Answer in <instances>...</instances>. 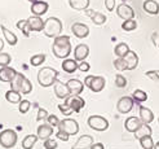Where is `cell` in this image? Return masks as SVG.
I'll return each mask as SVG.
<instances>
[{"label":"cell","mask_w":159,"mask_h":149,"mask_svg":"<svg viewBox=\"0 0 159 149\" xmlns=\"http://www.w3.org/2000/svg\"><path fill=\"white\" fill-rule=\"evenodd\" d=\"M93 137L91 135H82L76 140V143L73 145L71 149H89L93 145Z\"/></svg>","instance_id":"cell-16"},{"label":"cell","mask_w":159,"mask_h":149,"mask_svg":"<svg viewBox=\"0 0 159 149\" xmlns=\"http://www.w3.org/2000/svg\"><path fill=\"white\" fill-rule=\"evenodd\" d=\"M78 69H79V65H78V62L75 60L66 58V60L62 61V70H63V72H66L69 74H73V73L76 72Z\"/></svg>","instance_id":"cell-23"},{"label":"cell","mask_w":159,"mask_h":149,"mask_svg":"<svg viewBox=\"0 0 159 149\" xmlns=\"http://www.w3.org/2000/svg\"><path fill=\"white\" fill-rule=\"evenodd\" d=\"M44 35L48 38H57L62 33V22L57 17H49L44 21Z\"/></svg>","instance_id":"cell-3"},{"label":"cell","mask_w":159,"mask_h":149,"mask_svg":"<svg viewBox=\"0 0 159 149\" xmlns=\"http://www.w3.org/2000/svg\"><path fill=\"white\" fill-rule=\"evenodd\" d=\"M114 68L119 72H123V70H128V66H127V62L124 60V57H118L116 60H114Z\"/></svg>","instance_id":"cell-35"},{"label":"cell","mask_w":159,"mask_h":149,"mask_svg":"<svg viewBox=\"0 0 159 149\" xmlns=\"http://www.w3.org/2000/svg\"><path fill=\"white\" fill-rule=\"evenodd\" d=\"M30 108H31V103L29 100H22L21 103H20V106H18V110L21 114H26L29 110H30Z\"/></svg>","instance_id":"cell-40"},{"label":"cell","mask_w":159,"mask_h":149,"mask_svg":"<svg viewBox=\"0 0 159 149\" xmlns=\"http://www.w3.org/2000/svg\"><path fill=\"white\" fill-rule=\"evenodd\" d=\"M131 49H129V45L127 44V43H118L115 45V48H114V53H115V56L118 57H125L127 56V53H128Z\"/></svg>","instance_id":"cell-29"},{"label":"cell","mask_w":159,"mask_h":149,"mask_svg":"<svg viewBox=\"0 0 159 149\" xmlns=\"http://www.w3.org/2000/svg\"><path fill=\"white\" fill-rule=\"evenodd\" d=\"M29 2H30L31 4H33V3H36V2H39V0H29Z\"/></svg>","instance_id":"cell-55"},{"label":"cell","mask_w":159,"mask_h":149,"mask_svg":"<svg viewBox=\"0 0 159 149\" xmlns=\"http://www.w3.org/2000/svg\"><path fill=\"white\" fill-rule=\"evenodd\" d=\"M48 112L45 110V109H43V108H39L38 109V114H36V121H44V119H47L48 118Z\"/></svg>","instance_id":"cell-45"},{"label":"cell","mask_w":159,"mask_h":149,"mask_svg":"<svg viewBox=\"0 0 159 149\" xmlns=\"http://www.w3.org/2000/svg\"><path fill=\"white\" fill-rule=\"evenodd\" d=\"M105 78L104 77H94V75H88L84 79V86L88 87L92 92H101L105 87Z\"/></svg>","instance_id":"cell-5"},{"label":"cell","mask_w":159,"mask_h":149,"mask_svg":"<svg viewBox=\"0 0 159 149\" xmlns=\"http://www.w3.org/2000/svg\"><path fill=\"white\" fill-rule=\"evenodd\" d=\"M88 126L94 131H106L109 128V122L102 115H91L88 118Z\"/></svg>","instance_id":"cell-6"},{"label":"cell","mask_w":159,"mask_h":149,"mask_svg":"<svg viewBox=\"0 0 159 149\" xmlns=\"http://www.w3.org/2000/svg\"><path fill=\"white\" fill-rule=\"evenodd\" d=\"M89 149H105V147H104L102 143H94Z\"/></svg>","instance_id":"cell-51"},{"label":"cell","mask_w":159,"mask_h":149,"mask_svg":"<svg viewBox=\"0 0 159 149\" xmlns=\"http://www.w3.org/2000/svg\"><path fill=\"white\" fill-rule=\"evenodd\" d=\"M132 99L134 103H144L148 100V93L142 90H134L132 93Z\"/></svg>","instance_id":"cell-31"},{"label":"cell","mask_w":159,"mask_h":149,"mask_svg":"<svg viewBox=\"0 0 159 149\" xmlns=\"http://www.w3.org/2000/svg\"><path fill=\"white\" fill-rule=\"evenodd\" d=\"M122 29L124 31H133L137 29V22L134 20H128V21H124L123 25H122Z\"/></svg>","instance_id":"cell-39"},{"label":"cell","mask_w":159,"mask_h":149,"mask_svg":"<svg viewBox=\"0 0 159 149\" xmlns=\"http://www.w3.org/2000/svg\"><path fill=\"white\" fill-rule=\"evenodd\" d=\"M3 48H4V42H3V39H0V53H2Z\"/></svg>","instance_id":"cell-53"},{"label":"cell","mask_w":159,"mask_h":149,"mask_svg":"<svg viewBox=\"0 0 159 149\" xmlns=\"http://www.w3.org/2000/svg\"><path fill=\"white\" fill-rule=\"evenodd\" d=\"M69 4L75 11H85L88 9L89 0H70Z\"/></svg>","instance_id":"cell-27"},{"label":"cell","mask_w":159,"mask_h":149,"mask_svg":"<svg viewBox=\"0 0 159 149\" xmlns=\"http://www.w3.org/2000/svg\"><path fill=\"white\" fill-rule=\"evenodd\" d=\"M71 31H73V34L79 38V39H83V38H87L89 35V29L87 25L82 22H75L73 23V26H71Z\"/></svg>","instance_id":"cell-13"},{"label":"cell","mask_w":159,"mask_h":149,"mask_svg":"<svg viewBox=\"0 0 159 149\" xmlns=\"http://www.w3.org/2000/svg\"><path fill=\"white\" fill-rule=\"evenodd\" d=\"M91 20L93 21L94 25L100 26V25H104V23L106 22V16H105V14H102V13H100V12H96Z\"/></svg>","instance_id":"cell-36"},{"label":"cell","mask_w":159,"mask_h":149,"mask_svg":"<svg viewBox=\"0 0 159 149\" xmlns=\"http://www.w3.org/2000/svg\"><path fill=\"white\" fill-rule=\"evenodd\" d=\"M57 77H58V72L56 69L49 66L42 68L38 73V83L42 87H51L57 81Z\"/></svg>","instance_id":"cell-2"},{"label":"cell","mask_w":159,"mask_h":149,"mask_svg":"<svg viewBox=\"0 0 159 149\" xmlns=\"http://www.w3.org/2000/svg\"><path fill=\"white\" fill-rule=\"evenodd\" d=\"M140 119L142 121V123L149 124V123H152L154 121V114L149 108L140 105Z\"/></svg>","instance_id":"cell-22"},{"label":"cell","mask_w":159,"mask_h":149,"mask_svg":"<svg viewBox=\"0 0 159 149\" xmlns=\"http://www.w3.org/2000/svg\"><path fill=\"white\" fill-rule=\"evenodd\" d=\"M17 29L22 31V34L25 35V36H30V33H31V27L29 25V21L27 20H21L17 22Z\"/></svg>","instance_id":"cell-32"},{"label":"cell","mask_w":159,"mask_h":149,"mask_svg":"<svg viewBox=\"0 0 159 149\" xmlns=\"http://www.w3.org/2000/svg\"><path fill=\"white\" fill-rule=\"evenodd\" d=\"M0 29H2V31H3V35H4V38H5V40L9 43L11 45H16L17 44V42H18V39H17V36L14 35V33H12L11 30H8L4 25H2L0 26Z\"/></svg>","instance_id":"cell-28"},{"label":"cell","mask_w":159,"mask_h":149,"mask_svg":"<svg viewBox=\"0 0 159 149\" xmlns=\"http://www.w3.org/2000/svg\"><path fill=\"white\" fill-rule=\"evenodd\" d=\"M23 79H25V75L21 74V73H18V74H17V77L14 78V81L11 83V87H12L11 90H14V91L21 92V87H22Z\"/></svg>","instance_id":"cell-33"},{"label":"cell","mask_w":159,"mask_h":149,"mask_svg":"<svg viewBox=\"0 0 159 149\" xmlns=\"http://www.w3.org/2000/svg\"><path fill=\"white\" fill-rule=\"evenodd\" d=\"M45 61V54H35V56H33L30 58V62L33 66H40L43 62Z\"/></svg>","instance_id":"cell-37"},{"label":"cell","mask_w":159,"mask_h":149,"mask_svg":"<svg viewBox=\"0 0 159 149\" xmlns=\"http://www.w3.org/2000/svg\"><path fill=\"white\" fill-rule=\"evenodd\" d=\"M47 122H48V124L49 126H52V127H58L60 126V118L57 115H54V114H51V115H48V118L45 119Z\"/></svg>","instance_id":"cell-43"},{"label":"cell","mask_w":159,"mask_h":149,"mask_svg":"<svg viewBox=\"0 0 159 149\" xmlns=\"http://www.w3.org/2000/svg\"><path fill=\"white\" fill-rule=\"evenodd\" d=\"M31 91H33V83L25 77L23 83H22V87H21V93H23V95H29Z\"/></svg>","instance_id":"cell-38"},{"label":"cell","mask_w":159,"mask_h":149,"mask_svg":"<svg viewBox=\"0 0 159 149\" xmlns=\"http://www.w3.org/2000/svg\"><path fill=\"white\" fill-rule=\"evenodd\" d=\"M17 72L9 66H4L0 69V81L4 83H12L14 81V78L17 77Z\"/></svg>","instance_id":"cell-12"},{"label":"cell","mask_w":159,"mask_h":149,"mask_svg":"<svg viewBox=\"0 0 159 149\" xmlns=\"http://www.w3.org/2000/svg\"><path fill=\"white\" fill-rule=\"evenodd\" d=\"M116 14L123 21H128V20H133L134 11L132 9V7L128 5V4H120V5H118V8H116Z\"/></svg>","instance_id":"cell-10"},{"label":"cell","mask_w":159,"mask_h":149,"mask_svg":"<svg viewBox=\"0 0 159 149\" xmlns=\"http://www.w3.org/2000/svg\"><path fill=\"white\" fill-rule=\"evenodd\" d=\"M140 144L142 149H154V140L152 139V136H145L140 139Z\"/></svg>","instance_id":"cell-34"},{"label":"cell","mask_w":159,"mask_h":149,"mask_svg":"<svg viewBox=\"0 0 159 149\" xmlns=\"http://www.w3.org/2000/svg\"><path fill=\"white\" fill-rule=\"evenodd\" d=\"M115 86L118 88H124L127 86V79L122 74H116L115 75Z\"/></svg>","instance_id":"cell-41"},{"label":"cell","mask_w":159,"mask_h":149,"mask_svg":"<svg viewBox=\"0 0 159 149\" xmlns=\"http://www.w3.org/2000/svg\"><path fill=\"white\" fill-rule=\"evenodd\" d=\"M17 134L12 128H7L0 132V145L5 149H11L17 144Z\"/></svg>","instance_id":"cell-4"},{"label":"cell","mask_w":159,"mask_h":149,"mask_svg":"<svg viewBox=\"0 0 159 149\" xmlns=\"http://www.w3.org/2000/svg\"><path fill=\"white\" fill-rule=\"evenodd\" d=\"M152 134H153V130L150 128L149 124L142 123V124H141V127H140L136 132H134V137L140 140V139L145 137V136H152Z\"/></svg>","instance_id":"cell-25"},{"label":"cell","mask_w":159,"mask_h":149,"mask_svg":"<svg viewBox=\"0 0 159 149\" xmlns=\"http://www.w3.org/2000/svg\"><path fill=\"white\" fill-rule=\"evenodd\" d=\"M5 100L11 104H20L21 103V92L14 91V90H9L5 93Z\"/></svg>","instance_id":"cell-26"},{"label":"cell","mask_w":159,"mask_h":149,"mask_svg":"<svg viewBox=\"0 0 159 149\" xmlns=\"http://www.w3.org/2000/svg\"><path fill=\"white\" fill-rule=\"evenodd\" d=\"M145 75L148 78H150L152 81H155L159 83V70H150V72H146Z\"/></svg>","instance_id":"cell-47"},{"label":"cell","mask_w":159,"mask_h":149,"mask_svg":"<svg viewBox=\"0 0 159 149\" xmlns=\"http://www.w3.org/2000/svg\"><path fill=\"white\" fill-rule=\"evenodd\" d=\"M65 104H67L71 109H73V112L79 113V112H80L82 109L84 108L85 101H84L83 97H80V96H73V95H70V96L65 100Z\"/></svg>","instance_id":"cell-9"},{"label":"cell","mask_w":159,"mask_h":149,"mask_svg":"<svg viewBox=\"0 0 159 149\" xmlns=\"http://www.w3.org/2000/svg\"><path fill=\"white\" fill-rule=\"evenodd\" d=\"M11 61H12V57L9 56L8 53H0V66L4 68V66H8L11 64Z\"/></svg>","instance_id":"cell-42"},{"label":"cell","mask_w":159,"mask_h":149,"mask_svg":"<svg viewBox=\"0 0 159 149\" xmlns=\"http://www.w3.org/2000/svg\"><path fill=\"white\" fill-rule=\"evenodd\" d=\"M66 86L70 90V95H73V96H79L84 90V83L80 82L79 79H69Z\"/></svg>","instance_id":"cell-15"},{"label":"cell","mask_w":159,"mask_h":149,"mask_svg":"<svg viewBox=\"0 0 159 149\" xmlns=\"http://www.w3.org/2000/svg\"><path fill=\"white\" fill-rule=\"evenodd\" d=\"M84 12H85V14H87V16H88V17H91V18H92V17H93V16H94V13H96V12H93L92 9H85Z\"/></svg>","instance_id":"cell-52"},{"label":"cell","mask_w":159,"mask_h":149,"mask_svg":"<svg viewBox=\"0 0 159 149\" xmlns=\"http://www.w3.org/2000/svg\"><path fill=\"white\" fill-rule=\"evenodd\" d=\"M158 121H159V118H158Z\"/></svg>","instance_id":"cell-56"},{"label":"cell","mask_w":159,"mask_h":149,"mask_svg":"<svg viewBox=\"0 0 159 149\" xmlns=\"http://www.w3.org/2000/svg\"><path fill=\"white\" fill-rule=\"evenodd\" d=\"M133 104H134V101H133L132 96H123L119 99L118 104H116V109L119 113L127 114L133 109Z\"/></svg>","instance_id":"cell-8"},{"label":"cell","mask_w":159,"mask_h":149,"mask_svg":"<svg viewBox=\"0 0 159 149\" xmlns=\"http://www.w3.org/2000/svg\"><path fill=\"white\" fill-rule=\"evenodd\" d=\"M154 149H159V142L154 144Z\"/></svg>","instance_id":"cell-54"},{"label":"cell","mask_w":159,"mask_h":149,"mask_svg":"<svg viewBox=\"0 0 159 149\" xmlns=\"http://www.w3.org/2000/svg\"><path fill=\"white\" fill-rule=\"evenodd\" d=\"M29 25L31 27V31H42L44 30V21L38 17V16H31L30 18H27Z\"/></svg>","instance_id":"cell-21"},{"label":"cell","mask_w":159,"mask_h":149,"mask_svg":"<svg viewBox=\"0 0 159 149\" xmlns=\"http://www.w3.org/2000/svg\"><path fill=\"white\" fill-rule=\"evenodd\" d=\"M48 8H49V5H48V3H45V2H36V3H33L31 4V13H33L34 16H38V17H42L43 14H45L47 13V11H48Z\"/></svg>","instance_id":"cell-17"},{"label":"cell","mask_w":159,"mask_h":149,"mask_svg":"<svg viewBox=\"0 0 159 149\" xmlns=\"http://www.w3.org/2000/svg\"><path fill=\"white\" fill-rule=\"evenodd\" d=\"M53 135V127L49 124H40L36 128V136L40 140H47Z\"/></svg>","instance_id":"cell-19"},{"label":"cell","mask_w":159,"mask_h":149,"mask_svg":"<svg viewBox=\"0 0 159 149\" xmlns=\"http://www.w3.org/2000/svg\"><path fill=\"white\" fill-rule=\"evenodd\" d=\"M89 69H91V66L87 61H83V62L79 64V70H80V72H88Z\"/></svg>","instance_id":"cell-50"},{"label":"cell","mask_w":159,"mask_h":149,"mask_svg":"<svg viewBox=\"0 0 159 149\" xmlns=\"http://www.w3.org/2000/svg\"><path fill=\"white\" fill-rule=\"evenodd\" d=\"M144 11L149 14H158L159 13V4L155 0H145L144 4H142Z\"/></svg>","instance_id":"cell-24"},{"label":"cell","mask_w":159,"mask_h":149,"mask_svg":"<svg viewBox=\"0 0 159 149\" xmlns=\"http://www.w3.org/2000/svg\"><path fill=\"white\" fill-rule=\"evenodd\" d=\"M105 7L109 12H113L115 8V0H105Z\"/></svg>","instance_id":"cell-48"},{"label":"cell","mask_w":159,"mask_h":149,"mask_svg":"<svg viewBox=\"0 0 159 149\" xmlns=\"http://www.w3.org/2000/svg\"><path fill=\"white\" fill-rule=\"evenodd\" d=\"M89 54V47L87 44H78L74 49V60L78 62H83Z\"/></svg>","instance_id":"cell-11"},{"label":"cell","mask_w":159,"mask_h":149,"mask_svg":"<svg viewBox=\"0 0 159 149\" xmlns=\"http://www.w3.org/2000/svg\"><path fill=\"white\" fill-rule=\"evenodd\" d=\"M44 149H57V142L54 139L44 140Z\"/></svg>","instance_id":"cell-46"},{"label":"cell","mask_w":159,"mask_h":149,"mask_svg":"<svg viewBox=\"0 0 159 149\" xmlns=\"http://www.w3.org/2000/svg\"><path fill=\"white\" fill-rule=\"evenodd\" d=\"M38 139L39 137L36 135H27V136H25V139L22 140V148L23 149H33V147L38 142Z\"/></svg>","instance_id":"cell-30"},{"label":"cell","mask_w":159,"mask_h":149,"mask_svg":"<svg viewBox=\"0 0 159 149\" xmlns=\"http://www.w3.org/2000/svg\"><path fill=\"white\" fill-rule=\"evenodd\" d=\"M141 124H142V121L137 118V117H128L124 122V127L128 132H133L134 134L141 127Z\"/></svg>","instance_id":"cell-18"},{"label":"cell","mask_w":159,"mask_h":149,"mask_svg":"<svg viewBox=\"0 0 159 149\" xmlns=\"http://www.w3.org/2000/svg\"><path fill=\"white\" fill-rule=\"evenodd\" d=\"M60 131L66 132L67 135H76L79 132V124L75 119H71V118H65L60 122V126H58Z\"/></svg>","instance_id":"cell-7"},{"label":"cell","mask_w":159,"mask_h":149,"mask_svg":"<svg viewBox=\"0 0 159 149\" xmlns=\"http://www.w3.org/2000/svg\"><path fill=\"white\" fill-rule=\"evenodd\" d=\"M58 109H60V112L63 114V115H66V117H69V115H71L74 112H73V109H71L67 104H60L58 105Z\"/></svg>","instance_id":"cell-44"},{"label":"cell","mask_w":159,"mask_h":149,"mask_svg":"<svg viewBox=\"0 0 159 149\" xmlns=\"http://www.w3.org/2000/svg\"><path fill=\"white\" fill-rule=\"evenodd\" d=\"M69 137H70V135H67L66 132H63V131H60V130H58V132H57V139L62 140V142H67Z\"/></svg>","instance_id":"cell-49"},{"label":"cell","mask_w":159,"mask_h":149,"mask_svg":"<svg viewBox=\"0 0 159 149\" xmlns=\"http://www.w3.org/2000/svg\"><path fill=\"white\" fill-rule=\"evenodd\" d=\"M125 62H127V66H128V70H134L139 65V56L134 51H129L127 53V56L124 57Z\"/></svg>","instance_id":"cell-20"},{"label":"cell","mask_w":159,"mask_h":149,"mask_svg":"<svg viewBox=\"0 0 159 149\" xmlns=\"http://www.w3.org/2000/svg\"><path fill=\"white\" fill-rule=\"evenodd\" d=\"M52 52L57 58L66 60L71 53L70 36L60 35L57 38H54V42H53V45H52Z\"/></svg>","instance_id":"cell-1"},{"label":"cell","mask_w":159,"mask_h":149,"mask_svg":"<svg viewBox=\"0 0 159 149\" xmlns=\"http://www.w3.org/2000/svg\"><path fill=\"white\" fill-rule=\"evenodd\" d=\"M53 88H54V93H56V96H57V99L66 100V99L70 96V90H69V87H67L65 83H62V82H60V81H56V83L53 84Z\"/></svg>","instance_id":"cell-14"}]
</instances>
